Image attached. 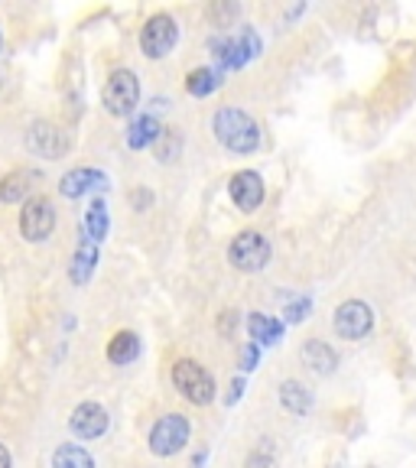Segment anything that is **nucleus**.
<instances>
[{
  "instance_id": "obj_22",
  "label": "nucleus",
  "mask_w": 416,
  "mask_h": 468,
  "mask_svg": "<svg viewBox=\"0 0 416 468\" xmlns=\"http://www.w3.org/2000/svg\"><path fill=\"white\" fill-rule=\"evenodd\" d=\"M85 225H88V234L101 241L104 234H108V212H104V202H95L91 205V212L85 215Z\"/></svg>"
},
{
  "instance_id": "obj_3",
  "label": "nucleus",
  "mask_w": 416,
  "mask_h": 468,
  "mask_svg": "<svg viewBox=\"0 0 416 468\" xmlns=\"http://www.w3.org/2000/svg\"><path fill=\"white\" fill-rule=\"evenodd\" d=\"M101 101L104 111L114 117H127L137 111L140 104V81L131 69H117V72L108 75L104 81V91H101Z\"/></svg>"
},
{
  "instance_id": "obj_29",
  "label": "nucleus",
  "mask_w": 416,
  "mask_h": 468,
  "mask_svg": "<svg viewBox=\"0 0 416 468\" xmlns=\"http://www.w3.org/2000/svg\"><path fill=\"white\" fill-rule=\"evenodd\" d=\"M241 388H244V384H241V380H234V388H231V397H228V400H238V397H241Z\"/></svg>"
},
{
  "instance_id": "obj_26",
  "label": "nucleus",
  "mask_w": 416,
  "mask_h": 468,
  "mask_svg": "<svg viewBox=\"0 0 416 468\" xmlns=\"http://www.w3.org/2000/svg\"><path fill=\"white\" fill-rule=\"evenodd\" d=\"M208 14H212V20H221V27H225V20H228V16L238 14V7H234V4H228V7H219V4H215V7L208 10Z\"/></svg>"
},
{
  "instance_id": "obj_10",
  "label": "nucleus",
  "mask_w": 416,
  "mask_h": 468,
  "mask_svg": "<svg viewBox=\"0 0 416 468\" xmlns=\"http://www.w3.org/2000/svg\"><path fill=\"white\" fill-rule=\"evenodd\" d=\"M228 196H231V202L238 205L241 212H257L263 202V179L254 173V169H241V173L231 176Z\"/></svg>"
},
{
  "instance_id": "obj_23",
  "label": "nucleus",
  "mask_w": 416,
  "mask_h": 468,
  "mask_svg": "<svg viewBox=\"0 0 416 468\" xmlns=\"http://www.w3.org/2000/svg\"><path fill=\"white\" fill-rule=\"evenodd\" d=\"M271 465H273V459H271V449L267 446H261L257 452L248 455V468H271Z\"/></svg>"
},
{
  "instance_id": "obj_25",
  "label": "nucleus",
  "mask_w": 416,
  "mask_h": 468,
  "mask_svg": "<svg viewBox=\"0 0 416 468\" xmlns=\"http://www.w3.org/2000/svg\"><path fill=\"white\" fill-rule=\"evenodd\" d=\"M306 313H309V300H303V303H296V306L286 309V319L300 322V319H306Z\"/></svg>"
},
{
  "instance_id": "obj_9",
  "label": "nucleus",
  "mask_w": 416,
  "mask_h": 468,
  "mask_svg": "<svg viewBox=\"0 0 416 468\" xmlns=\"http://www.w3.org/2000/svg\"><path fill=\"white\" fill-rule=\"evenodd\" d=\"M374 329V313L365 300H348L336 309V332L348 342H358Z\"/></svg>"
},
{
  "instance_id": "obj_8",
  "label": "nucleus",
  "mask_w": 416,
  "mask_h": 468,
  "mask_svg": "<svg viewBox=\"0 0 416 468\" xmlns=\"http://www.w3.org/2000/svg\"><path fill=\"white\" fill-rule=\"evenodd\" d=\"M27 150L43 160H62L69 150V133L52 121H37L27 131Z\"/></svg>"
},
{
  "instance_id": "obj_2",
  "label": "nucleus",
  "mask_w": 416,
  "mask_h": 468,
  "mask_svg": "<svg viewBox=\"0 0 416 468\" xmlns=\"http://www.w3.org/2000/svg\"><path fill=\"white\" fill-rule=\"evenodd\" d=\"M173 388L196 407H205V403L215 400V378L192 358H179L173 365Z\"/></svg>"
},
{
  "instance_id": "obj_19",
  "label": "nucleus",
  "mask_w": 416,
  "mask_h": 468,
  "mask_svg": "<svg viewBox=\"0 0 416 468\" xmlns=\"http://www.w3.org/2000/svg\"><path fill=\"white\" fill-rule=\"evenodd\" d=\"M95 263H98V250L91 241H81V248L75 250V261L72 267H69V277H72V283H88L91 280V273H95Z\"/></svg>"
},
{
  "instance_id": "obj_16",
  "label": "nucleus",
  "mask_w": 416,
  "mask_h": 468,
  "mask_svg": "<svg viewBox=\"0 0 416 468\" xmlns=\"http://www.w3.org/2000/svg\"><path fill=\"white\" fill-rule=\"evenodd\" d=\"M280 403H283V410H290L293 417H306L309 407H313V394L303 388L300 380H283L280 384Z\"/></svg>"
},
{
  "instance_id": "obj_27",
  "label": "nucleus",
  "mask_w": 416,
  "mask_h": 468,
  "mask_svg": "<svg viewBox=\"0 0 416 468\" xmlns=\"http://www.w3.org/2000/svg\"><path fill=\"white\" fill-rule=\"evenodd\" d=\"M254 361H257V351L254 348H248V351H244V371H251V367H254Z\"/></svg>"
},
{
  "instance_id": "obj_12",
  "label": "nucleus",
  "mask_w": 416,
  "mask_h": 468,
  "mask_svg": "<svg viewBox=\"0 0 416 468\" xmlns=\"http://www.w3.org/2000/svg\"><path fill=\"white\" fill-rule=\"evenodd\" d=\"M69 423H72V432L79 439H98L108 430V410L95 400H85L72 410V420H69Z\"/></svg>"
},
{
  "instance_id": "obj_13",
  "label": "nucleus",
  "mask_w": 416,
  "mask_h": 468,
  "mask_svg": "<svg viewBox=\"0 0 416 468\" xmlns=\"http://www.w3.org/2000/svg\"><path fill=\"white\" fill-rule=\"evenodd\" d=\"M303 361H306L309 367H313L315 374H332L338 367V355L332 345H325L322 338H309L306 345H303Z\"/></svg>"
},
{
  "instance_id": "obj_14",
  "label": "nucleus",
  "mask_w": 416,
  "mask_h": 468,
  "mask_svg": "<svg viewBox=\"0 0 416 468\" xmlns=\"http://www.w3.org/2000/svg\"><path fill=\"white\" fill-rule=\"evenodd\" d=\"M101 183H104V176H101V173L79 166V169H72V173L62 176V183H59V192H62L66 198H81L88 189H91V186H101Z\"/></svg>"
},
{
  "instance_id": "obj_1",
  "label": "nucleus",
  "mask_w": 416,
  "mask_h": 468,
  "mask_svg": "<svg viewBox=\"0 0 416 468\" xmlns=\"http://www.w3.org/2000/svg\"><path fill=\"white\" fill-rule=\"evenodd\" d=\"M212 131H215V137H219V144L228 146L231 154L248 156V154H254L257 146H261V127H257V121L251 114H244V111H238V108L215 111Z\"/></svg>"
},
{
  "instance_id": "obj_20",
  "label": "nucleus",
  "mask_w": 416,
  "mask_h": 468,
  "mask_svg": "<svg viewBox=\"0 0 416 468\" xmlns=\"http://www.w3.org/2000/svg\"><path fill=\"white\" fill-rule=\"evenodd\" d=\"M52 468H95V459L81 446H75V442H62L52 452Z\"/></svg>"
},
{
  "instance_id": "obj_6",
  "label": "nucleus",
  "mask_w": 416,
  "mask_h": 468,
  "mask_svg": "<svg viewBox=\"0 0 416 468\" xmlns=\"http://www.w3.org/2000/svg\"><path fill=\"white\" fill-rule=\"evenodd\" d=\"M176 39H179V27L169 14H154L144 23V33H140V49L146 58H163L173 52Z\"/></svg>"
},
{
  "instance_id": "obj_24",
  "label": "nucleus",
  "mask_w": 416,
  "mask_h": 468,
  "mask_svg": "<svg viewBox=\"0 0 416 468\" xmlns=\"http://www.w3.org/2000/svg\"><path fill=\"white\" fill-rule=\"evenodd\" d=\"M150 202H154V196H150L146 189H133V192H131V205L137 208V212H144V208H146Z\"/></svg>"
},
{
  "instance_id": "obj_28",
  "label": "nucleus",
  "mask_w": 416,
  "mask_h": 468,
  "mask_svg": "<svg viewBox=\"0 0 416 468\" xmlns=\"http://www.w3.org/2000/svg\"><path fill=\"white\" fill-rule=\"evenodd\" d=\"M0 468H14V462H10V449L0 446Z\"/></svg>"
},
{
  "instance_id": "obj_7",
  "label": "nucleus",
  "mask_w": 416,
  "mask_h": 468,
  "mask_svg": "<svg viewBox=\"0 0 416 468\" xmlns=\"http://www.w3.org/2000/svg\"><path fill=\"white\" fill-rule=\"evenodd\" d=\"M56 228V208L46 196H33L20 208V234L27 241H46Z\"/></svg>"
},
{
  "instance_id": "obj_4",
  "label": "nucleus",
  "mask_w": 416,
  "mask_h": 468,
  "mask_svg": "<svg viewBox=\"0 0 416 468\" xmlns=\"http://www.w3.org/2000/svg\"><path fill=\"white\" fill-rule=\"evenodd\" d=\"M189 432H192V426L183 413H166V417L156 420L154 430H150V452L160 455V459L183 452L186 442H189Z\"/></svg>"
},
{
  "instance_id": "obj_17",
  "label": "nucleus",
  "mask_w": 416,
  "mask_h": 468,
  "mask_svg": "<svg viewBox=\"0 0 416 468\" xmlns=\"http://www.w3.org/2000/svg\"><path fill=\"white\" fill-rule=\"evenodd\" d=\"M248 332L257 345H277L280 338H283V325H280L277 319H271V315H263V313L248 315Z\"/></svg>"
},
{
  "instance_id": "obj_15",
  "label": "nucleus",
  "mask_w": 416,
  "mask_h": 468,
  "mask_svg": "<svg viewBox=\"0 0 416 468\" xmlns=\"http://www.w3.org/2000/svg\"><path fill=\"white\" fill-rule=\"evenodd\" d=\"M140 351H144V345H140L137 332H117L108 342V361L111 365H131L140 358Z\"/></svg>"
},
{
  "instance_id": "obj_18",
  "label": "nucleus",
  "mask_w": 416,
  "mask_h": 468,
  "mask_svg": "<svg viewBox=\"0 0 416 468\" xmlns=\"http://www.w3.org/2000/svg\"><path fill=\"white\" fill-rule=\"evenodd\" d=\"M160 133H163V127L156 124V117L144 114V117H137L131 124V131H127V146H131V150H144V146L156 144Z\"/></svg>"
},
{
  "instance_id": "obj_11",
  "label": "nucleus",
  "mask_w": 416,
  "mask_h": 468,
  "mask_svg": "<svg viewBox=\"0 0 416 468\" xmlns=\"http://www.w3.org/2000/svg\"><path fill=\"white\" fill-rule=\"evenodd\" d=\"M43 183V173L39 169H14L0 179V202H27V198L37 196V186Z\"/></svg>"
},
{
  "instance_id": "obj_5",
  "label": "nucleus",
  "mask_w": 416,
  "mask_h": 468,
  "mask_svg": "<svg viewBox=\"0 0 416 468\" xmlns=\"http://www.w3.org/2000/svg\"><path fill=\"white\" fill-rule=\"evenodd\" d=\"M228 261H231V267H238V271H244V273L263 271L267 261H271V241H267L261 231L234 234L231 248H228Z\"/></svg>"
},
{
  "instance_id": "obj_21",
  "label": "nucleus",
  "mask_w": 416,
  "mask_h": 468,
  "mask_svg": "<svg viewBox=\"0 0 416 468\" xmlns=\"http://www.w3.org/2000/svg\"><path fill=\"white\" fill-rule=\"evenodd\" d=\"M221 81L225 79H221V72H215V69H192V72L186 75V91L196 98H205V95H212Z\"/></svg>"
}]
</instances>
